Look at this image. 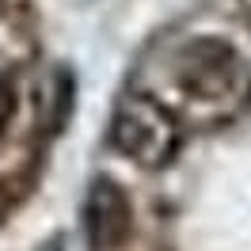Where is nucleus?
I'll return each instance as SVG.
<instances>
[{"label": "nucleus", "mask_w": 251, "mask_h": 251, "mask_svg": "<svg viewBox=\"0 0 251 251\" xmlns=\"http://www.w3.org/2000/svg\"><path fill=\"white\" fill-rule=\"evenodd\" d=\"M164 80L183 107L228 118L251 95V57L221 34H194L168 53Z\"/></svg>", "instance_id": "1"}, {"label": "nucleus", "mask_w": 251, "mask_h": 251, "mask_svg": "<svg viewBox=\"0 0 251 251\" xmlns=\"http://www.w3.org/2000/svg\"><path fill=\"white\" fill-rule=\"evenodd\" d=\"M110 145L141 168H160L179 149V122L168 103L133 92L118 103L110 118Z\"/></svg>", "instance_id": "2"}, {"label": "nucleus", "mask_w": 251, "mask_h": 251, "mask_svg": "<svg viewBox=\"0 0 251 251\" xmlns=\"http://www.w3.org/2000/svg\"><path fill=\"white\" fill-rule=\"evenodd\" d=\"M88 240L95 251H118L133 232V205L126 198V190L110 179H99L88 194Z\"/></svg>", "instance_id": "3"}, {"label": "nucleus", "mask_w": 251, "mask_h": 251, "mask_svg": "<svg viewBox=\"0 0 251 251\" xmlns=\"http://www.w3.org/2000/svg\"><path fill=\"white\" fill-rule=\"evenodd\" d=\"M12 114H16V88L8 76H0V122H8Z\"/></svg>", "instance_id": "4"}]
</instances>
